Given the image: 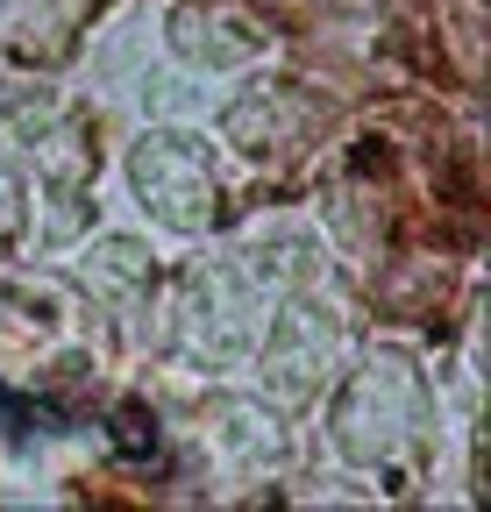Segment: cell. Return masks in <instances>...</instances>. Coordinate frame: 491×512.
Masks as SVG:
<instances>
[{
  "label": "cell",
  "mask_w": 491,
  "mask_h": 512,
  "mask_svg": "<svg viewBox=\"0 0 491 512\" xmlns=\"http://www.w3.org/2000/svg\"><path fill=\"white\" fill-rule=\"evenodd\" d=\"M171 43L200 57V64H250L271 29H257V15H242L235 0H207V8H178L171 15Z\"/></svg>",
  "instance_id": "3"
},
{
  "label": "cell",
  "mask_w": 491,
  "mask_h": 512,
  "mask_svg": "<svg viewBox=\"0 0 491 512\" xmlns=\"http://www.w3.org/2000/svg\"><path fill=\"white\" fill-rule=\"evenodd\" d=\"M15 228H22V178H15V164H0V242Z\"/></svg>",
  "instance_id": "5"
},
{
  "label": "cell",
  "mask_w": 491,
  "mask_h": 512,
  "mask_svg": "<svg viewBox=\"0 0 491 512\" xmlns=\"http://www.w3.org/2000/svg\"><path fill=\"white\" fill-rule=\"evenodd\" d=\"M136 185H143V207H157L171 228H200L214 214V171L186 136H150L136 150Z\"/></svg>",
  "instance_id": "2"
},
{
  "label": "cell",
  "mask_w": 491,
  "mask_h": 512,
  "mask_svg": "<svg viewBox=\"0 0 491 512\" xmlns=\"http://www.w3.org/2000/svg\"><path fill=\"white\" fill-rule=\"evenodd\" d=\"M0 413H8V399H0Z\"/></svg>",
  "instance_id": "6"
},
{
  "label": "cell",
  "mask_w": 491,
  "mask_h": 512,
  "mask_svg": "<svg viewBox=\"0 0 491 512\" xmlns=\"http://www.w3.org/2000/svg\"><path fill=\"white\" fill-rule=\"evenodd\" d=\"M420 413H427V392H420L413 363L378 356L371 370L349 377V392L335 406V441L356 463H392V448H406L420 434Z\"/></svg>",
  "instance_id": "1"
},
{
  "label": "cell",
  "mask_w": 491,
  "mask_h": 512,
  "mask_svg": "<svg viewBox=\"0 0 491 512\" xmlns=\"http://www.w3.org/2000/svg\"><path fill=\"white\" fill-rule=\"evenodd\" d=\"M306 121H314V107H306L299 93L264 86L257 100H242V107L228 114V136H235L242 150H292V143L306 136Z\"/></svg>",
  "instance_id": "4"
}]
</instances>
